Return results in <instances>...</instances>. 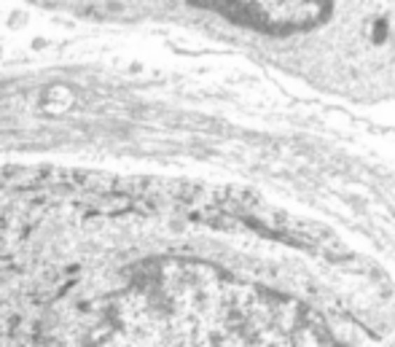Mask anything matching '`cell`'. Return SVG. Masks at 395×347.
I'll list each match as a JSON object with an SVG mask.
<instances>
[{
    "mask_svg": "<svg viewBox=\"0 0 395 347\" xmlns=\"http://www.w3.org/2000/svg\"><path fill=\"white\" fill-rule=\"evenodd\" d=\"M113 347H345L307 310L202 266H175L137 288Z\"/></svg>",
    "mask_w": 395,
    "mask_h": 347,
    "instance_id": "obj_1",
    "label": "cell"
},
{
    "mask_svg": "<svg viewBox=\"0 0 395 347\" xmlns=\"http://www.w3.org/2000/svg\"><path fill=\"white\" fill-rule=\"evenodd\" d=\"M320 11V6H269L263 17L272 19V33L298 35L293 54L314 60L310 79L328 81L333 89L358 83L363 92L395 89V8H352L339 14Z\"/></svg>",
    "mask_w": 395,
    "mask_h": 347,
    "instance_id": "obj_2",
    "label": "cell"
}]
</instances>
